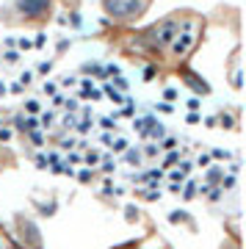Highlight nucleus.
<instances>
[{
	"instance_id": "1",
	"label": "nucleus",
	"mask_w": 246,
	"mask_h": 249,
	"mask_svg": "<svg viewBox=\"0 0 246 249\" xmlns=\"http://www.w3.org/2000/svg\"><path fill=\"white\" fill-rule=\"evenodd\" d=\"M147 3L150 0H103V9L116 19H133L147 9Z\"/></svg>"
},
{
	"instance_id": "2",
	"label": "nucleus",
	"mask_w": 246,
	"mask_h": 249,
	"mask_svg": "<svg viewBox=\"0 0 246 249\" xmlns=\"http://www.w3.org/2000/svg\"><path fill=\"white\" fill-rule=\"evenodd\" d=\"M53 0H17V9L28 17H47Z\"/></svg>"
}]
</instances>
